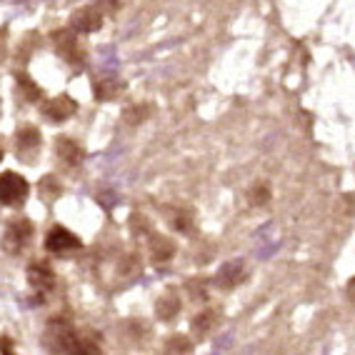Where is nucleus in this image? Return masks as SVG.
<instances>
[{"instance_id": "7ed1b4c3", "label": "nucleus", "mask_w": 355, "mask_h": 355, "mask_svg": "<svg viewBox=\"0 0 355 355\" xmlns=\"http://www.w3.org/2000/svg\"><path fill=\"white\" fill-rule=\"evenodd\" d=\"M31 238H33L31 220H13L6 228V233H3V241H0V245H3V250H6V253L18 255L23 248H28Z\"/></svg>"}, {"instance_id": "4468645a", "label": "nucleus", "mask_w": 355, "mask_h": 355, "mask_svg": "<svg viewBox=\"0 0 355 355\" xmlns=\"http://www.w3.org/2000/svg\"><path fill=\"white\" fill-rule=\"evenodd\" d=\"M158 318H173L178 311H180V300L175 298V293H168V295H163V298L158 300Z\"/></svg>"}, {"instance_id": "20e7f679", "label": "nucleus", "mask_w": 355, "mask_h": 355, "mask_svg": "<svg viewBox=\"0 0 355 355\" xmlns=\"http://www.w3.org/2000/svg\"><path fill=\"white\" fill-rule=\"evenodd\" d=\"M40 133L35 128L26 125L20 128L18 133H15V153H18L20 160H26V163H35V158L40 155Z\"/></svg>"}, {"instance_id": "f3484780", "label": "nucleus", "mask_w": 355, "mask_h": 355, "mask_svg": "<svg viewBox=\"0 0 355 355\" xmlns=\"http://www.w3.org/2000/svg\"><path fill=\"white\" fill-rule=\"evenodd\" d=\"M0 160H3V150H0Z\"/></svg>"}, {"instance_id": "1a4fd4ad", "label": "nucleus", "mask_w": 355, "mask_h": 355, "mask_svg": "<svg viewBox=\"0 0 355 355\" xmlns=\"http://www.w3.org/2000/svg\"><path fill=\"white\" fill-rule=\"evenodd\" d=\"M76 110H78V103L70 96H58V98H53L51 103L43 105V115L53 123H63L65 118L76 115Z\"/></svg>"}, {"instance_id": "f03ea898", "label": "nucleus", "mask_w": 355, "mask_h": 355, "mask_svg": "<svg viewBox=\"0 0 355 355\" xmlns=\"http://www.w3.org/2000/svg\"><path fill=\"white\" fill-rule=\"evenodd\" d=\"M28 180L18 173H0V203L20 205L28 198Z\"/></svg>"}, {"instance_id": "0eeeda50", "label": "nucleus", "mask_w": 355, "mask_h": 355, "mask_svg": "<svg viewBox=\"0 0 355 355\" xmlns=\"http://www.w3.org/2000/svg\"><path fill=\"white\" fill-rule=\"evenodd\" d=\"M53 43H55V51L60 58H65L70 63H80L83 60V48H80V43H78L76 33L55 31L53 33Z\"/></svg>"}, {"instance_id": "9d476101", "label": "nucleus", "mask_w": 355, "mask_h": 355, "mask_svg": "<svg viewBox=\"0 0 355 355\" xmlns=\"http://www.w3.org/2000/svg\"><path fill=\"white\" fill-rule=\"evenodd\" d=\"M55 155L58 160H63V163L68 165H78L83 160V148L78 146L76 140H70V138H58L55 140Z\"/></svg>"}, {"instance_id": "423d86ee", "label": "nucleus", "mask_w": 355, "mask_h": 355, "mask_svg": "<svg viewBox=\"0 0 355 355\" xmlns=\"http://www.w3.org/2000/svg\"><path fill=\"white\" fill-rule=\"evenodd\" d=\"M28 280H31L33 291L40 293V295L51 293L53 288H55V273H53V268L40 263V260H35V263L28 266Z\"/></svg>"}, {"instance_id": "6e6552de", "label": "nucleus", "mask_w": 355, "mask_h": 355, "mask_svg": "<svg viewBox=\"0 0 355 355\" xmlns=\"http://www.w3.org/2000/svg\"><path fill=\"white\" fill-rule=\"evenodd\" d=\"M45 248L58 255L70 253V250H78V248H80V238L65 228H53L51 233H48V238H45Z\"/></svg>"}, {"instance_id": "39448f33", "label": "nucleus", "mask_w": 355, "mask_h": 355, "mask_svg": "<svg viewBox=\"0 0 355 355\" xmlns=\"http://www.w3.org/2000/svg\"><path fill=\"white\" fill-rule=\"evenodd\" d=\"M103 26V13L96 6H83L70 15V28L78 33H96Z\"/></svg>"}, {"instance_id": "ddd939ff", "label": "nucleus", "mask_w": 355, "mask_h": 355, "mask_svg": "<svg viewBox=\"0 0 355 355\" xmlns=\"http://www.w3.org/2000/svg\"><path fill=\"white\" fill-rule=\"evenodd\" d=\"M241 278H243V263H241V260H233V263H228V266L220 270V275H218V280H220L223 288L235 286Z\"/></svg>"}, {"instance_id": "dca6fc26", "label": "nucleus", "mask_w": 355, "mask_h": 355, "mask_svg": "<svg viewBox=\"0 0 355 355\" xmlns=\"http://www.w3.org/2000/svg\"><path fill=\"white\" fill-rule=\"evenodd\" d=\"M250 198H253L255 205H263V203H268V200H270V191L266 188V183H258L253 188V193H250Z\"/></svg>"}, {"instance_id": "9b49d317", "label": "nucleus", "mask_w": 355, "mask_h": 355, "mask_svg": "<svg viewBox=\"0 0 355 355\" xmlns=\"http://www.w3.org/2000/svg\"><path fill=\"white\" fill-rule=\"evenodd\" d=\"M148 248H150V255L155 263H163V260H168L173 253H175L173 241H168V238H163V235H153V241L148 243Z\"/></svg>"}, {"instance_id": "2eb2a0df", "label": "nucleus", "mask_w": 355, "mask_h": 355, "mask_svg": "<svg viewBox=\"0 0 355 355\" xmlns=\"http://www.w3.org/2000/svg\"><path fill=\"white\" fill-rule=\"evenodd\" d=\"M18 85L23 93H28V101H38L40 98V90L33 85V80L28 76H18Z\"/></svg>"}, {"instance_id": "f8f14e48", "label": "nucleus", "mask_w": 355, "mask_h": 355, "mask_svg": "<svg viewBox=\"0 0 355 355\" xmlns=\"http://www.w3.org/2000/svg\"><path fill=\"white\" fill-rule=\"evenodd\" d=\"M93 90H96V98L98 101H110V98H118V93L123 90V83L121 80H96V85H93Z\"/></svg>"}, {"instance_id": "f257e3e1", "label": "nucleus", "mask_w": 355, "mask_h": 355, "mask_svg": "<svg viewBox=\"0 0 355 355\" xmlns=\"http://www.w3.org/2000/svg\"><path fill=\"white\" fill-rule=\"evenodd\" d=\"M43 343L51 350L58 353H98V338L88 340V333H80V330H73L63 320H53L48 333H45Z\"/></svg>"}]
</instances>
